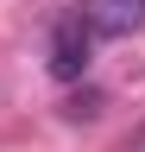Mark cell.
Listing matches in <instances>:
<instances>
[{
  "label": "cell",
  "mask_w": 145,
  "mask_h": 152,
  "mask_svg": "<svg viewBox=\"0 0 145 152\" xmlns=\"http://www.w3.org/2000/svg\"><path fill=\"white\" fill-rule=\"evenodd\" d=\"M76 19L88 26V38H133L145 26V0H82Z\"/></svg>",
  "instance_id": "2"
},
{
  "label": "cell",
  "mask_w": 145,
  "mask_h": 152,
  "mask_svg": "<svg viewBox=\"0 0 145 152\" xmlns=\"http://www.w3.org/2000/svg\"><path fill=\"white\" fill-rule=\"evenodd\" d=\"M88 51H95V38L76 13H63L57 26H50V76L57 83H82L88 76Z\"/></svg>",
  "instance_id": "1"
}]
</instances>
